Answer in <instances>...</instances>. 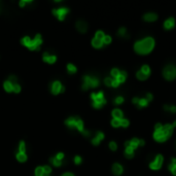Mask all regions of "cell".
I'll use <instances>...</instances> for the list:
<instances>
[{"label": "cell", "instance_id": "1", "mask_svg": "<svg viewBox=\"0 0 176 176\" xmlns=\"http://www.w3.org/2000/svg\"><path fill=\"white\" fill-rule=\"evenodd\" d=\"M154 46V40L151 37H146L142 40L137 41L134 45V50L136 53L140 55H145V54L151 53Z\"/></svg>", "mask_w": 176, "mask_h": 176}, {"label": "cell", "instance_id": "2", "mask_svg": "<svg viewBox=\"0 0 176 176\" xmlns=\"http://www.w3.org/2000/svg\"><path fill=\"white\" fill-rule=\"evenodd\" d=\"M91 97H92V99H93V106H94L95 108L102 107V105H104L106 103V100L104 99V95H103L102 92H99L98 94L93 93V94L91 95Z\"/></svg>", "mask_w": 176, "mask_h": 176}, {"label": "cell", "instance_id": "3", "mask_svg": "<svg viewBox=\"0 0 176 176\" xmlns=\"http://www.w3.org/2000/svg\"><path fill=\"white\" fill-rule=\"evenodd\" d=\"M154 138L159 142L166 141L167 136L165 135L164 131H163V126L161 124H157L156 125V131H154Z\"/></svg>", "mask_w": 176, "mask_h": 176}, {"label": "cell", "instance_id": "4", "mask_svg": "<svg viewBox=\"0 0 176 176\" xmlns=\"http://www.w3.org/2000/svg\"><path fill=\"white\" fill-rule=\"evenodd\" d=\"M163 74H164V77L168 81H173V79L176 77V67L173 65L166 66L163 70Z\"/></svg>", "mask_w": 176, "mask_h": 176}, {"label": "cell", "instance_id": "5", "mask_svg": "<svg viewBox=\"0 0 176 176\" xmlns=\"http://www.w3.org/2000/svg\"><path fill=\"white\" fill-rule=\"evenodd\" d=\"M139 145H144V140H140V139H137V138H134V139H132L131 141H129V142H126V147H128V146H130L132 147L133 149H135L137 148Z\"/></svg>", "mask_w": 176, "mask_h": 176}, {"label": "cell", "instance_id": "6", "mask_svg": "<svg viewBox=\"0 0 176 176\" xmlns=\"http://www.w3.org/2000/svg\"><path fill=\"white\" fill-rule=\"evenodd\" d=\"M163 161H164V159H163V157L161 156V154H159V156H157L156 158V160H154V162L151 164V169H154V170H159L160 168L162 167V165H163Z\"/></svg>", "mask_w": 176, "mask_h": 176}, {"label": "cell", "instance_id": "7", "mask_svg": "<svg viewBox=\"0 0 176 176\" xmlns=\"http://www.w3.org/2000/svg\"><path fill=\"white\" fill-rule=\"evenodd\" d=\"M67 12H68V8H65V7H61V8L53 10V14L55 15L56 17H58L59 20H64Z\"/></svg>", "mask_w": 176, "mask_h": 176}, {"label": "cell", "instance_id": "8", "mask_svg": "<svg viewBox=\"0 0 176 176\" xmlns=\"http://www.w3.org/2000/svg\"><path fill=\"white\" fill-rule=\"evenodd\" d=\"M61 89H62V85L60 81H54L53 85H51V93L53 94H59L61 93Z\"/></svg>", "mask_w": 176, "mask_h": 176}, {"label": "cell", "instance_id": "9", "mask_svg": "<svg viewBox=\"0 0 176 176\" xmlns=\"http://www.w3.org/2000/svg\"><path fill=\"white\" fill-rule=\"evenodd\" d=\"M76 29L81 33H85L88 29V25L85 21H78L76 23Z\"/></svg>", "mask_w": 176, "mask_h": 176}, {"label": "cell", "instance_id": "10", "mask_svg": "<svg viewBox=\"0 0 176 176\" xmlns=\"http://www.w3.org/2000/svg\"><path fill=\"white\" fill-rule=\"evenodd\" d=\"M174 25H175V20L173 19V18H169V19H167L164 23V27H165V29H167V30L172 29V28L174 27Z\"/></svg>", "mask_w": 176, "mask_h": 176}, {"label": "cell", "instance_id": "11", "mask_svg": "<svg viewBox=\"0 0 176 176\" xmlns=\"http://www.w3.org/2000/svg\"><path fill=\"white\" fill-rule=\"evenodd\" d=\"M77 120H78V116H71L66 121V125L70 127V128H74V127H76Z\"/></svg>", "mask_w": 176, "mask_h": 176}, {"label": "cell", "instance_id": "12", "mask_svg": "<svg viewBox=\"0 0 176 176\" xmlns=\"http://www.w3.org/2000/svg\"><path fill=\"white\" fill-rule=\"evenodd\" d=\"M173 127L172 125H165V126H163V131H164V133H165V135L167 136V138L169 136H171L172 135V133H173Z\"/></svg>", "mask_w": 176, "mask_h": 176}, {"label": "cell", "instance_id": "13", "mask_svg": "<svg viewBox=\"0 0 176 176\" xmlns=\"http://www.w3.org/2000/svg\"><path fill=\"white\" fill-rule=\"evenodd\" d=\"M103 138H104V134H103L102 132H98L97 136L92 140V143L94 144V145H98V144L100 143V141L103 140Z\"/></svg>", "mask_w": 176, "mask_h": 176}, {"label": "cell", "instance_id": "14", "mask_svg": "<svg viewBox=\"0 0 176 176\" xmlns=\"http://www.w3.org/2000/svg\"><path fill=\"white\" fill-rule=\"evenodd\" d=\"M143 19L147 22H152V21H156L158 19V15L154 12H147V14L144 15Z\"/></svg>", "mask_w": 176, "mask_h": 176}, {"label": "cell", "instance_id": "15", "mask_svg": "<svg viewBox=\"0 0 176 176\" xmlns=\"http://www.w3.org/2000/svg\"><path fill=\"white\" fill-rule=\"evenodd\" d=\"M56 56H51V55H48V53H45L43 54V60H45V62H48V63H55L56 62Z\"/></svg>", "mask_w": 176, "mask_h": 176}, {"label": "cell", "instance_id": "16", "mask_svg": "<svg viewBox=\"0 0 176 176\" xmlns=\"http://www.w3.org/2000/svg\"><path fill=\"white\" fill-rule=\"evenodd\" d=\"M123 167H121V165H120V164H115L113 165V167H112V171H113V173H115V175H121V173H123Z\"/></svg>", "mask_w": 176, "mask_h": 176}, {"label": "cell", "instance_id": "17", "mask_svg": "<svg viewBox=\"0 0 176 176\" xmlns=\"http://www.w3.org/2000/svg\"><path fill=\"white\" fill-rule=\"evenodd\" d=\"M91 79L92 77L86 75L84 77V82H82V89L84 90H88L91 87Z\"/></svg>", "mask_w": 176, "mask_h": 176}, {"label": "cell", "instance_id": "18", "mask_svg": "<svg viewBox=\"0 0 176 176\" xmlns=\"http://www.w3.org/2000/svg\"><path fill=\"white\" fill-rule=\"evenodd\" d=\"M126 77H127V73L126 71H121L120 74H118V76L116 77V81H118V84H121V82H124L126 81Z\"/></svg>", "mask_w": 176, "mask_h": 176}, {"label": "cell", "instance_id": "19", "mask_svg": "<svg viewBox=\"0 0 176 176\" xmlns=\"http://www.w3.org/2000/svg\"><path fill=\"white\" fill-rule=\"evenodd\" d=\"M32 42L34 43V45L36 46V48H39V45H41V42H42V40H41V36L39 34H37L35 36V38L32 40Z\"/></svg>", "mask_w": 176, "mask_h": 176}, {"label": "cell", "instance_id": "20", "mask_svg": "<svg viewBox=\"0 0 176 176\" xmlns=\"http://www.w3.org/2000/svg\"><path fill=\"white\" fill-rule=\"evenodd\" d=\"M113 118H118V120H121L123 118V111L120 109H115L112 111Z\"/></svg>", "mask_w": 176, "mask_h": 176}, {"label": "cell", "instance_id": "21", "mask_svg": "<svg viewBox=\"0 0 176 176\" xmlns=\"http://www.w3.org/2000/svg\"><path fill=\"white\" fill-rule=\"evenodd\" d=\"M125 154H126V157H127V158L131 159V158H133V156H134V149L132 148V147H130V146L126 147Z\"/></svg>", "mask_w": 176, "mask_h": 176}, {"label": "cell", "instance_id": "22", "mask_svg": "<svg viewBox=\"0 0 176 176\" xmlns=\"http://www.w3.org/2000/svg\"><path fill=\"white\" fill-rule=\"evenodd\" d=\"M92 45H93V46H94V48H100L101 46L103 45V41L97 39V38H94V39L92 40Z\"/></svg>", "mask_w": 176, "mask_h": 176}, {"label": "cell", "instance_id": "23", "mask_svg": "<svg viewBox=\"0 0 176 176\" xmlns=\"http://www.w3.org/2000/svg\"><path fill=\"white\" fill-rule=\"evenodd\" d=\"M4 89L6 92H12V91H14V85L8 81H5L4 82Z\"/></svg>", "mask_w": 176, "mask_h": 176}, {"label": "cell", "instance_id": "24", "mask_svg": "<svg viewBox=\"0 0 176 176\" xmlns=\"http://www.w3.org/2000/svg\"><path fill=\"white\" fill-rule=\"evenodd\" d=\"M75 128L78 129L79 132L84 133V131H85V129H84V123H82V121L79 118H78V120H77V121H76V127H75Z\"/></svg>", "mask_w": 176, "mask_h": 176}, {"label": "cell", "instance_id": "25", "mask_svg": "<svg viewBox=\"0 0 176 176\" xmlns=\"http://www.w3.org/2000/svg\"><path fill=\"white\" fill-rule=\"evenodd\" d=\"M169 169L173 173V175H176V159L172 160V163L169 165Z\"/></svg>", "mask_w": 176, "mask_h": 176}, {"label": "cell", "instance_id": "26", "mask_svg": "<svg viewBox=\"0 0 176 176\" xmlns=\"http://www.w3.org/2000/svg\"><path fill=\"white\" fill-rule=\"evenodd\" d=\"M136 76H137V78H138L139 81H145V79L147 78V77H148V75H146V74H144L143 72H141V71H138V72H137Z\"/></svg>", "mask_w": 176, "mask_h": 176}, {"label": "cell", "instance_id": "27", "mask_svg": "<svg viewBox=\"0 0 176 176\" xmlns=\"http://www.w3.org/2000/svg\"><path fill=\"white\" fill-rule=\"evenodd\" d=\"M17 159L19 160L20 162H25L27 160V156H26L25 152H19L17 154Z\"/></svg>", "mask_w": 176, "mask_h": 176}, {"label": "cell", "instance_id": "28", "mask_svg": "<svg viewBox=\"0 0 176 176\" xmlns=\"http://www.w3.org/2000/svg\"><path fill=\"white\" fill-rule=\"evenodd\" d=\"M50 161H51V164H53L54 166H56V167H59V166H61L62 165V162L59 161V160H57L56 158H51Z\"/></svg>", "mask_w": 176, "mask_h": 176}, {"label": "cell", "instance_id": "29", "mask_svg": "<svg viewBox=\"0 0 176 176\" xmlns=\"http://www.w3.org/2000/svg\"><path fill=\"white\" fill-rule=\"evenodd\" d=\"M148 104V101H147L145 98H143V99H139L138 101V106L139 107H145Z\"/></svg>", "mask_w": 176, "mask_h": 176}, {"label": "cell", "instance_id": "30", "mask_svg": "<svg viewBox=\"0 0 176 176\" xmlns=\"http://www.w3.org/2000/svg\"><path fill=\"white\" fill-rule=\"evenodd\" d=\"M140 71L143 72V73L146 74V75H149V73H151V68H149V66H147V65H143Z\"/></svg>", "mask_w": 176, "mask_h": 176}, {"label": "cell", "instance_id": "31", "mask_svg": "<svg viewBox=\"0 0 176 176\" xmlns=\"http://www.w3.org/2000/svg\"><path fill=\"white\" fill-rule=\"evenodd\" d=\"M99 85V81H98V78H96V77H92V79H91V88H96Z\"/></svg>", "mask_w": 176, "mask_h": 176}, {"label": "cell", "instance_id": "32", "mask_svg": "<svg viewBox=\"0 0 176 176\" xmlns=\"http://www.w3.org/2000/svg\"><path fill=\"white\" fill-rule=\"evenodd\" d=\"M31 41H32V40H31L29 37H27V36H26V37H24L22 39V43L24 45H26V46H29V45L31 43Z\"/></svg>", "mask_w": 176, "mask_h": 176}, {"label": "cell", "instance_id": "33", "mask_svg": "<svg viewBox=\"0 0 176 176\" xmlns=\"http://www.w3.org/2000/svg\"><path fill=\"white\" fill-rule=\"evenodd\" d=\"M104 36H105V34L102 32V31H98V32L96 33V37L95 38H97V39H99V40H103Z\"/></svg>", "mask_w": 176, "mask_h": 176}, {"label": "cell", "instance_id": "34", "mask_svg": "<svg viewBox=\"0 0 176 176\" xmlns=\"http://www.w3.org/2000/svg\"><path fill=\"white\" fill-rule=\"evenodd\" d=\"M67 69H68V71L70 72V73L76 72V67L74 65H72V64H68V65H67Z\"/></svg>", "mask_w": 176, "mask_h": 176}, {"label": "cell", "instance_id": "35", "mask_svg": "<svg viewBox=\"0 0 176 176\" xmlns=\"http://www.w3.org/2000/svg\"><path fill=\"white\" fill-rule=\"evenodd\" d=\"M111 125L113 127H120L121 126V120H118V118H113L112 121H111Z\"/></svg>", "mask_w": 176, "mask_h": 176}, {"label": "cell", "instance_id": "36", "mask_svg": "<svg viewBox=\"0 0 176 176\" xmlns=\"http://www.w3.org/2000/svg\"><path fill=\"white\" fill-rule=\"evenodd\" d=\"M42 174H43V168H41V167H37V168H36L35 175L36 176H41Z\"/></svg>", "mask_w": 176, "mask_h": 176}, {"label": "cell", "instance_id": "37", "mask_svg": "<svg viewBox=\"0 0 176 176\" xmlns=\"http://www.w3.org/2000/svg\"><path fill=\"white\" fill-rule=\"evenodd\" d=\"M120 70H118V69H116V68H115V69H112V70H111V75H112L113 77H118V74H120Z\"/></svg>", "mask_w": 176, "mask_h": 176}, {"label": "cell", "instance_id": "38", "mask_svg": "<svg viewBox=\"0 0 176 176\" xmlns=\"http://www.w3.org/2000/svg\"><path fill=\"white\" fill-rule=\"evenodd\" d=\"M102 41H103V43H105V45H108V43L111 42V37L110 36H108V35H105Z\"/></svg>", "mask_w": 176, "mask_h": 176}, {"label": "cell", "instance_id": "39", "mask_svg": "<svg viewBox=\"0 0 176 176\" xmlns=\"http://www.w3.org/2000/svg\"><path fill=\"white\" fill-rule=\"evenodd\" d=\"M20 152H25L26 151V145H25V142L24 141H21L20 143Z\"/></svg>", "mask_w": 176, "mask_h": 176}, {"label": "cell", "instance_id": "40", "mask_svg": "<svg viewBox=\"0 0 176 176\" xmlns=\"http://www.w3.org/2000/svg\"><path fill=\"white\" fill-rule=\"evenodd\" d=\"M118 35L125 36V37H128V35L126 34V28H121V29L118 30Z\"/></svg>", "mask_w": 176, "mask_h": 176}, {"label": "cell", "instance_id": "41", "mask_svg": "<svg viewBox=\"0 0 176 176\" xmlns=\"http://www.w3.org/2000/svg\"><path fill=\"white\" fill-rule=\"evenodd\" d=\"M121 126H123V127H128L129 126V121L128 120H125V118H121Z\"/></svg>", "mask_w": 176, "mask_h": 176}, {"label": "cell", "instance_id": "42", "mask_svg": "<svg viewBox=\"0 0 176 176\" xmlns=\"http://www.w3.org/2000/svg\"><path fill=\"white\" fill-rule=\"evenodd\" d=\"M109 147H110L111 151H116V148H118V145H116L115 142L111 141L110 143H109Z\"/></svg>", "mask_w": 176, "mask_h": 176}, {"label": "cell", "instance_id": "43", "mask_svg": "<svg viewBox=\"0 0 176 176\" xmlns=\"http://www.w3.org/2000/svg\"><path fill=\"white\" fill-rule=\"evenodd\" d=\"M112 81L113 79H111L110 77H106V78L104 79V82H105L106 86H111V85H112Z\"/></svg>", "mask_w": 176, "mask_h": 176}, {"label": "cell", "instance_id": "44", "mask_svg": "<svg viewBox=\"0 0 176 176\" xmlns=\"http://www.w3.org/2000/svg\"><path fill=\"white\" fill-rule=\"evenodd\" d=\"M17 81H18V79H17V77H15V75H10V76H9L8 81L12 82V85H15V84H17Z\"/></svg>", "mask_w": 176, "mask_h": 176}, {"label": "cell", "instance_id": "45", "mask_svg": "<svg viewBox=\"0 0 176 176\" xmlns=\"http://www.w3.org/2000/svg\"><path fill=\"white\" fill-rule=\"evenodd\" d=\"M42 168H43V173H46V174H50L51 171V169L50 166H45V167H42Z\"/></svg>", "mask_w": 176, "mask_h": 176}, {"label": "cell", "instance_id": "46", "mask_svg": "<svg viewBox=\"0 0 176 176\" xmlns=\"http://www.w3.org/2000/svg\"><path fill=\"white\" fill-rule=\"evenodd\" d=\"M115 102L116 103V104H121V103H123V102H124V98H123V97H118V98H115Z\"/></svg>", "mask_w": 176, "mask_h": 176}, {"label": "cell", "instance_id": "47", "mask_svg": "<svg viewBox=\"0 0 176 176\" xmlns=\"http://www.w3.org/2000/svg\"><path fill=\"white\" fill-rule=\"evenodd\" d=\"M21 91V87L19 86L18 84H15V85H14V92H15V93H19Z\"/></svg>", "mask_w": 176, "mask_h": 176}, {"label": "cell", "instance_id": "48", "mask_svg": "<svg viewBox=\"0 0 176 176\" xmlns=\"http://www.w3.org/2000/svg\"><path fill=\"white\" fill-rule=\"evenodd\" d=\"M57 160H59V161H61V160H63L64 158V154H62V152H60V154H58L57 156L55 157Z\"/></svg>", "mask_w": 176, "mask_h": 176}, {"label": "cell", "instance_id": "49", "mask_svg": "<svg viewBox=\"0 0 176 176\" xmlns=\"http://www.w3.org/2000/svg\"><path fill=\"white\" fill-rule=\"evenodd\" d=\"M74 162H75L76 164H81V158L78 157V156L75 157V158H74Z\"/></svg>", "mask_w": 176, "mask_h": 176}, {"label": "cell", "instance_id": "50", "mask_svg": "<svg viewBox=\"0 0 176 176\" xmlns=\"http://www.w3.org/2000/svg\"><path fill=\"white\" fill-rule=\"evenodd\" d=\"M118 85H120V84L118 82V81H116V79H113V81H112V85H111V86L115 87V88H116V87L118 86Z\"/></svg>", "mask_w": 176, "mask_h": 176}, {"label": "cell", "instance_id": "51", "mask_svg": "<svg viewBox=\"0 0 176 176\" xmlns=\"http://www.w3.org/2000/svg\"><path fill=\"white\" fill-rule=\"evenodd\" d=\"M145 99H146L147 101H148V102H149V101H151V100H152V95H151V94H147Z\"/></svg>", "mask_w": 176, "mask_h": 176}, {"label": "cell", "instance_id": "52", "mask_svg": "<svg viewBox=\"0 0 176 176\" xmlns=\"http://www.w3.org/2000/svg\"><path fill=\"white\" fill-rule=\"evenodd\" d=\"M170 111L171 112H176V106H170Z\"/></svg>", "mask_w": 176, "mask_h": 176}, {"label": "cell", "instance_id": "53", "mask_svg": "<svg viewBox=\"0 0 176 176\" xmlns=\"http://www.w3.org/2000/svg\"><path fill=\"white\" fill-rule=\"evenodd\" d=\"M27 2H28V1H24V0H22V1L20 2V5H21V6H25Z\"/></svg>", "mask_w": 176, "mask_h": 176}, {"label": "cell", "instance_id": "54", "mask_svg": "<svg viewBox=\"0 0 176 176\" xmlns=\"http://www.w3.org/2000/svg\"><path fill=\"white\" fill-rule=\"evenodd\" d=\"M164 109L167 110V111H170V106L169 105H165L164 106Z\"/></svg>", "mask_w": 176, "mask_h": 176}, {"label": "cell", "instance_id": "55", "mask_svg": "<svg viewBox=\"0 0 176 176\" xmlns=\"http://www.w3.org/2000/svg\"><path fill=\"white\" fill-rule=\"evenodd\" d=\"M138 101H139L138 98H134V99H133V103H137V104H138Z\"/></svg>", "mask_w": 176, "mask_h": 176}, {"label": "cell", "instance_id": "56", "mask_svg": "<svg viewBox=\"0 0 176 176\" xmlns=\"http://www.w3.org/2000/svg\"><path fill=\"white\" fill-rule=\"evenodd\" d=\"M62 176H73V174L72 173H65V174H63Z\"/></svg>", "mask_w": 176, "mask_h": 176}, {"label": "cell", "instance_id": "57", "mask_svg": "<svg viewBox=\"0 0 176 176\" xmlns=\"http://www.w3.org/2000/svg\"><path fill=\"white\" fill-rule=\"evenodd\" d=\"M64 91H65V88H64L63 86H62V89H61V93H63Z\"/></svg>", "mask_w": 176, "mask_h": 176}, {"label": "cell", "instance_id": "58", "mask_svg": "<svg viewBox=\"0 0 176 176\" xmlns=\"http://www.w3.org/2000/svg\"><path fill=\"white\" fill-rule=\"evenodd\" d=\"M172 127H173V128H175V127H176V121H174V123H173V125H172Z\"/></svg>", "mask_w": 176, "mask_h": 176}, {"label": "cell", "instance_id": "59", "mask_svg": "<svg viewBox=\"0 0 176 176\" xmlns=\"http://www.w3.org/2000/svg\"><path fill=\"white\" fill-rule=\"evenodd\" d=\"M41 176H48V174H46V173H43V174L41 175Z\"/></svg>", "mask_w": 176, "mask_h": 176}]
</instances>
